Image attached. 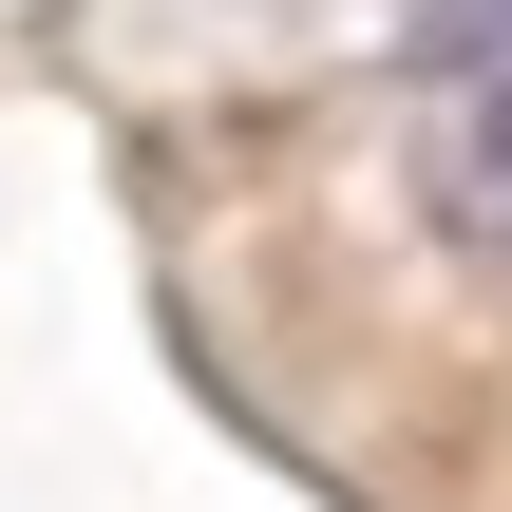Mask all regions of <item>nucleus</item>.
I'll list each match as a JSON object with an SVG mask.
<instances>
[{
    "instance_id": "2",
    "label": "nucleus",
    "mask_w": 512,
    "mask_h": 512,
    "mask_svg": "<svg viewBox=\"0 0 512 512\" xmlns=\"http://www.w3.org/2000/svg\"><path fill=\"white\" fill-rule=\"evenodd\" d=\"M399 57H418V76H475V57H512V0H418Z\"/></svg>"
},
{
    "instance_id": "1",
    "label": "nucleus",
    "mask_w": 512,
    "mask_h": 512,
    "mask_svg": "<svg viewBox=\"0 0 512 512\" xmlns=\"http://www.w3.org/2000/svg\"><path fill=\"white\" fill-rule=\"evenodd\" d=\"M418 190H437V228H456V247L512 285V57L418 76Z\"/></svg>"
}]
</instances>
